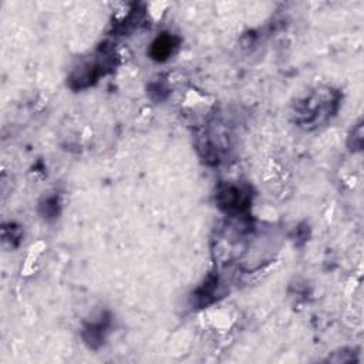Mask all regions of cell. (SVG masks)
Here are the masks:
<instances>
[{
  "instance_id": "6da1fadb",
  "label": "cell",
  "mask_w": 364,
  "mask_h": 364,
  "mask_svg": "<svg viewBox=\"0 0 364 364\" xmlns=\"http://www.w3.org/2000/svg\"><path fill=\"white\" fill-rule=\"evenodd\" d=\"M171 38L169 37H162L159 38L158 41L154 44L152 47V54L155 58H164L165 56H168L169 51H171Z\"/></svg>"
}]
</instances>
